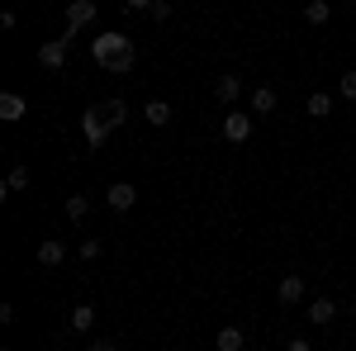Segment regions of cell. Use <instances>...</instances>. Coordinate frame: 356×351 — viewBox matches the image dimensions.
Returning a JSON list of instances; mask_svg holds the SVG:
<instances>
[{"instance_id":"obj_1","label":"cell","mask_w":356,"mask_h":351,"mask_svg":"<svg viewBox=\"0 0 356 351\" xmlns=\"http://www.w3.org/2000/svg\"><path fill=\"white\" fill-rule=\"evenodd\" d=\"M90 57H95L105 72H114V76L134 72V43H129V33H114V28H105V33L90 43Z\"/></svg>"},{"instance_id":"obj_2","label":"cell","mask_w":356,"mask_h":351,"mask_svg":"<svg viewBox=\"0 0 356 351\" xmlns=\"http://www.w3.org/2000/svg\"><path fill=\"white\" fill-rule=\"evenodd\" d=\"M110 119H105V109L100 105H90L81 114V138H86V147H105V138H110Z\"/></svg>"},{"instance_id":"obj_3","label":"cell","mask_w":356,"mask_h":351,"mask_svg":"<svg viewBox=\"0 0 356 351\" xmlns=\"http://www.w3.org/2000/svg\"><path fill=\"white\" fill-rule=\"evenodd\" d=\"M95 15H100V10H95V0H72V5H67V28H62V38L72 43L86 24H95Z\"/></svg>"},{"instance_id":"obj_4","label":"cell","mask_w":356,"mask_h":351,"mask_svg":"<svg viewBox=\"0 0 356 351\" xmlns=\"http://www.w3.org/2000/svg\"><path fill=\"white\" fill-rule=\"evenodd\" d=\"M252 138V114H243V109H233V114H223V142H247Z\"/></svg>"},{"instance_id":"obj_5","label":"cell","mask_w":356,"mask_h":351,"mask_svg":"<svg viewBox=\"0 0 356 351\" xmlns=\"http://www.w3.org/2000/svg\"><path fill=\"white\" fill-rule=\"evenodd\" d=\"M38 67H43V72H62V67H67V38H48V43L38 48Z\"/></svg>"},{"instance_id":"obj_6","label":"cell","mask_w":356,"mask_h":351,"mask_svg":"<svg viewBox=\"0 0 356 351\" xmlns=\"http://www.w3.org/2000/svg\"><path fill=\"white\" fill-rule=\"evenodd\" d=\"M105 204H110L114 214H129V209L138 204V190L129 186V181H114V186L105 190Z\"/></svg>"},{"instance_id":"obj_7","label":"cell","mask_w":356,"mask_h":351,"mask_svg":"<svg viewBox=\"0 0 356 351\" xmlns=\"http://www.w3.org/2000/svg\"><path fill=\"white\" fill-rule=\"evenodd\" d=\"M332 318H337V299H332V295L309 299V323H314V327H328Z\"/></svg>"},{"instance_id":"obj_8","label":"cell","mask_w":356,"mask_h":351,"mask_svg":"<svg viewBox=\"0 0 356 351\" xmlns=\"http://www.w3.org/2000/svg\"><path fill=\"white\" fill-rule=\"evenodd\" d=\"M24 114H29L24 95H15V90H5V95H0V119H5V124H19Z\"/></svg>"},{"instance_id":"obj_9","label":"cell","mask_w":356,"mask_h":351,"mask_svg":"<svg viewBox=\"0 0 356 351\" xmlns=\"http://www.w3.org/2000/svg\"><path fill=\"white\" fill-rule=\"evenodd\" d=\"M33 256H38V266H62V261H67V243H57V238H43Z\"/></svg>"},{"instance_id":"obj_10","label":"cell","mask_w":356,"mask_h":351,"mask_svg":"<svg viewBox=\"0 0 356 351\" xmlns=\"http://www.w3.org/2000/svg\"><path fill=\"white\" fill-rule=\"evenodd\" d=\"M238 95H243V81H238L233 72H223L219 81H214V100H219V105H233Z\"/></svg>"},{"instance_id":"obj_11","label":"cell","mask_w":356,"mask_h":351,"mask_svg":"<svg viewBox=\"0 0 356 351\" xmlns=\"http://www.w3.org/2000/svg\"><path fill=\"white\" fill-rule=\"evenodd\" d=\"M304 290H309V285H304L300 275H285V280L275 285V299H280V304H300V299H304Z\"/></svg>"},{"instance_id":"obj_12","label":"cell","mask_w":356,"mask_h":351,"mask_svg":"<svg viewBox=\"0 0 356 351\" xmlns=\"http://www.w3.org/2000/svg\"><path fill=\"white\" fill-rule=\"evenodd\" d=\"M143 119H147L152 129H166V124H171V105H166V100H147V105H143Z\"/></svg>"},{"instance_id":"obj_13","label":"cell","mask_w":356,"mask_h":351,"mask_svg":"<svg viewBox=\"0 0 356 351\" xmlns=\"http://www.w3.org/2000/svg\"><path fill=\"white\" fill-rule=\"evenodd\" d=\"M247 105H252V114H275V90L271 85H257Z\"/></svg>"},{"instance_id":"obj_14","label":"cell","mask_w":356,"mask_h":351,"mask_svg":"<svg viewBox=\"0 0 356 351\" xmlns=\"http://www.w3.org/2000/svg\"><path fill=\"white\" fill-rule=\"evenodd\" d=\"M95 318H100V313H95L90 304H76V309H72V327H67V332H90V327H95Z\"/></svg>"},{"instance_id":"obj_15","label":"cell","mask_w":356,"mask_h":351,"mask_svg":"<svg viewBox=\"0 0 356 351\" xmlns=\"http://www.w3.org/2000/svg\"><path fill=\"white\" fill-rule=\"evenodd\" d=\"M332 19V0H309L304 5V24H328Z\"/></svg>"},{"instance_id":"obj_16","label":"cell","mask_w":356,"mask_h":351,"mask_svg":"<svg viewBox=\"0 0 356 351\" xmlns=\"http://www.w3.org/2000/svg\"><path fill=\"white\" fill-rule=\"evenodd\" d=\"M105 119H110V129H124V124H129V105H124V100H105Z\"/></svg>"},{"instance_id":"obj_17","label":"cell","mask_w":356,"mask_h":351,"mask_svg":"<svg viewBox=\"0 0 356 351\" xmlns=\"http://www.w3.org/2000/svg\"><path fill=\"white\" fill-rule=\"evenodd\" d=\"M309 114H314V119H328L332 114V95L328 90H314V95H309Z\"/></svg>"},{"instance_id":"obj_18","label":"cell","mask_w":356,"mask_h":351,"mask_svg":"<svg viewBox=\"0 0 356 351\" xmlns=\"http://www.w3.org/2000/svg\"><path fill=\"white\" fill-rule=\"evenodd\" d=\"M15 190H29V166H10V176H5V195H15Z\"/></svg>"},{"instance_id":"obj_19","label":"cell","mask_w":356,"mask_h":351,"mask_svg":"<svg viewBox=\"0 0 356 351\" xmlns=\"http://www.w3.org/2000/svg\"><path fill=\"white\" fill-rule=\"evenodd\" d=\"M219 351H243V327H219Z\"/></svg>"},{"instance_id":"obj_20","label":"cell","mask_w":356,"mask_h":351,"mask_svg":"<svg viewBox=\"0 0 356 351\" xmlns=\"http://www.w3.org/2000/svg\"><path fill=\"white\" fill-rule=\"evenodd\" d=\"M86 209H90V199H86V195H67V218H72V223H81Z\"/></svg>"},{"instance_id":"obj_21","label":"cell","mask_w":356,"mask_h":351,"mask_svg":"<svg viewBox=\"0 0 356 351\" xmlns=\"http://www.w3.org/2000/svg\"><path fill=\"white\" fill-rule=\"evenodd\" d=\"M337 95H342V100H356V67H352V72H342V81H337Z\"/></svg>"},{"instance_id":"obj_22","label":"cell","mask_w":356,"mask_h":351,"mask_svg":"<svg viewBox=\"0 0 356 351\" xmlns=\"http://www.w3.org/2000/svg\"><path fill=\"white\" fill-rule=\"evenodd\" d=\"M76 256H81V261H95V256H100V243H95V238H86V243L76 247Z\"/></svg>"},{"instance_id":"obj_23","label":"cell","mask_w":356,"mask_h":351,"mask_svg":"<svg viewBox=\"0 0 356 351\" xmlns=\"http://www.w3.org/2000/svg\"><path fill=\"white\" fill-rule=\"evenodd\" d=\"M147 15H152V19H157V24H166V19H171V0H157V5H152V10H147Z\"/></svg>"},{"instance_id":"obj_24","label":"cell","mask_w":356,"mask_h":351,"mask_svg":"<svg viewBox=\"0 0 356 351\" xmlns=\"http://www.w3.org/2000/svg\"><path fill=\"white\" fill-rule=\"evenodd\" d=\"M0 28L10 33V28H19V19H15V10H0Z\"/></svg>"},{"instance_id":"obj_25","label":"cell","mask_w":356,"mask_h":351,"mask_svg":"<svg viewBox=\"0 0 356 351\" xmlns=\"http://www.w3.org/2000/svg\"><path fill=\"white\" fill-rule=\"evenodd\" d=\"M285 351H314V342H309V337H290V347Z\"/></svg>"},{"instance_id":"obj_26","label":"cell","mask_w":356,"mask_h":351,"mask_svg":"<svg viewBox=\"0 0 356 351\" xmlns=\"http://www.w3.org/2000/svg\"><path fill=\"white\" fill-rule=\"evenodd\" d=\"M90 351H119V347H114L110 337H100V342H90Z\"/></svg>"},{"instance_id":"obj_27","label":"cell","mask_w":356,"mask_h":351,"mask_svg":"<svg viewBox=\"0 0 356 351\" xmlns=\"http://www.w3.org/2000/svg\"><path fill=\"white\" fill-rule=\"evenodd\" d=\"M124 5H129V10H152L157 0H124Z\"/></svg>"},{"instance_id":"obj_28","label":"cell","mask_w":356,"mask_h":351,"mask_svg":"<svg viewBox=\"0 0 356 351\" xmlns=\"http://www.w3.org/2000/svg\"><path fill=\"white\" fill-rule=\"evenodd\" d=\"M171 5H186V0H171Z\"/></svg>"},{"instance_id":"obj_29","label":"cell","mask_w":356,"mask_h":351,"mask_svg":"<svg viewBox=\"0 0 356 351\" xmlns=\"http://www.w3.org/2000/svg\"><path fill=\"white\" fill-rule=\"evenodd\" d=\"M352 313H356V299H352Z\"/></svg>"}]
</instances>
